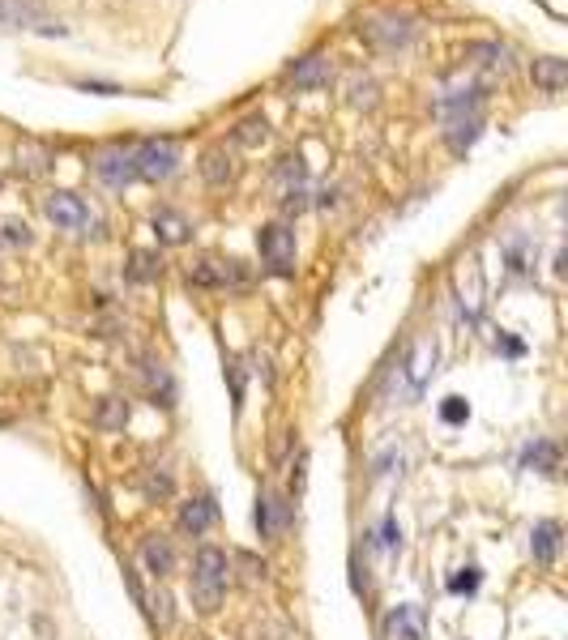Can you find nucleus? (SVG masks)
Masks as SVG:
<instances>
[{
  "label": "nucleus",
  "mask_w": 568,
  "mask_h": 640,
  "mask_svg": "<svg viewBox=\"0 0 568 640\" xmlns=\"http://www.w3.org/2000/svg\"><path fill=\"white\" fill-rule=\"evenodd\" d=\"M257 252L274 274H291L295 269V231L282 227V222H270V227H261V235H257Z\"/></svg>",
  "instance_id": "4"
},
{
  "label": "nucleus",
  "mask_w": 568,
  "mask_h": 640,
  "mask_svg": "<svg viewBox=\"0 0 568 640\" xmlns=\"http://www.w3.org/2000/svg\"><path fill=\"white\" fill-rule=\"evenodd\" d=\"M188 282L193 286H244L248 282V269L240 261H197L193 269H188Z\"/></svg>",
  "instance_id": "10"
},
{
  "label": "nucleus",
  "mask_w": 568,
  "mask_h": 640,
  "mask_svg": "<svg viewBox=\"0 0 568 640\" xmlns=\"http://www.w3.org/2000/svg\"><path fill=\"white\" fill-rule=\"evenodd\" d=\"M201 175H205L210 184H227V180H231V154H227V150H205Z\"/></svg>",
  "instance_id": "20"
},
{
  "label": "nucleus",
  "mask_w": 568,
  "mask_h": 640,
  "mask_svg": "<svg viewBox=\"0 0 568 640\" xmlns=\"http://www.w3.org/2000/svg\"><path fill=\"white\" fill-rule=\"evenodd\" d=\"M364 35L376 43V47H406L415 39V22L410 18H398V13H381V18H368L364 22Z\"/></svg>",
  "instance_id": "9"
},
{
  "label": "nucleus",
  "mask_w": 568,
  "mask_h": 640,
  "mask_svg": "<svg viewBox=\"0 0 568 640\" xmlns=\"http://www.w3.org/2000/svg\"><path fill=\"white\" fill-rule=\"evenodd\" d=\"M159 274H163V261L154 252H133L129 256V278L133 282H154Z\"/></svg>",
  "instance_id": "21"
},
{
  "label": "nucleus",
  "mask_w": 568,
  "mask_h": 640,
  "mask_svg": "<svg viewBox=\"0 0 568 640\" xmlns=\"http://www.w3.org/2000/svg\"><path fill=\"white\" fill-rule=\"evenodd\" d=\"M227 581H231V559L227 551H218V547H201L193 555V598L205 615L218 611V602H223L227 594Z\"/></svg>",
  "instance_id": "1"
},
{
  "label": "nucleus",
  "mask_w": 568,
  "mask_h": 640,
  "mask_svg": "<svg viewBox=\"0 0 568 640\" xmlns=\"http://www.w3.org/2000/svg\"><path fill=\"white\" fill-rule=\"evenodd\" d=\"M94 423H99V427H107V431H116V427H124V423H129V406H124V402H116V397H107V402L99 406V414H94Z\"/></svg>",
  "instance_id": "22"
},
{
  "label": "nucleus",
  "mask_w": 568,
  "mask_h": 640,
  "mask_svg": "<svg viewBox=\"0 0 568 640\" xmlns=\"http://www.w3.org/2000/svg\"><path fill=\"white\" fill-rule=\"evenodd\" d=\"M530 555H534V564H556V555H560V525L556 521H539L530 530Z\"/></svg>",
  "instance_id": "13"
},
{
  "label": "nucleus",
  "mask_w": 568,
  "mask_h": 640,
  "mask_svg": "<svg viewBox=\"0 0 568 640\" xmlns=\"http://www.w3.org/2000/svg\"><path fill=\"white\" fill-rule=\"evenodd\" d=\"M534 82H539L547 94H560L564 90V60H556V56L534 60Z\"/></svg>",
  "instance_id": "18"
},
{
  "label": "nucleus",
  "mask_w": 568,
  "mask_h": 640,
  "mask_svg": "<svg viewBox=\"0 0 568 640\" xmlns=\"http://www.w3.org/2000/svg\"><path fill=\"white\" fill-rule=\"evenodd\" d=\"M43 214L56 231H69V235H94L99 231V214L77 197V192H47L43 197Z\"/></svg>",
  "instance_id": "2"
},
{
  "label": "nucleus",
  "mask_w": 568,
  "mask_h": 640,
  "mask_svg": "<svg viewBox=\"0 0 568 640\" xmlns=\"http://www.w3.org/2000/svg\"><path fill=\"white\" fill-rule=\"evenodd\" d=\"M154 235H159L163 244H188L193 227H188V218H180L176 210H154Z\"/></svg>",
  "instance_id": "17"
},
{
  "label": "nucleus",
  "mask_w": 568,
  "mask_h": 640,
  "mask_svg": "<svg viewBox=\"0 0 568 640\" xmlns=\"http://www.w3.org/2000/svg\"><path fill=\"white\" fill-rule=\"evenodd\" d=\"M282 530H287V504H282L278 495L261 491L257 495V534L261 538H278Z\"/></svg>",
  "instance_id": "12"
},
{
  "label": "nucleus",
  "mask_w": 568,
  "mask_h": 640,
  "mask_svg": "<svg viewBox=\"0 0 568 640\" xmlns=\"http://www.w3.org/2000/svg\"><path fill=\"white\" fill-rule=\"evenodd\" d=\"M479 99H483V82H475V77H457V82H449L445 90H440L436 111L440 116H475Z\"/></svg>",
  "instance_id": "7"
},
{
  "label": "nucleus",
  "mask_w": 568,
  "mask_h": 640,
  "mask_svg": "<svg viewBox=\"0 0 568 640\" xmlns=\"http://www.w3.org/2000/svg\"><path fill=\"white\" fill-rule=\"evenodd\" d=\"M329 77V60L325 56H304V60H295L291 69H287V82H295V86H321Z\"/></svg>",
  "instance_id": "16"
},
{
  "label": "nucleus",
  "mask_w": 568,
  "mask_h": 640,
  "mask_svg": "<svg viewBox=\"0 0 568 640\" xmlns=\"http://www.w3.org/2000/svg\"><path fill=\"white\" fill-rule=\"evenodd\" d=\"M381 632H385V640H423V632H428V615H423V606H415V602L389 606L385 619H381Z\"/></svg>",
  "instance_id": "6"
},
{
  "label": "nucleus",
  "mask_w": 568,
  "mask_h": 640,
  "mask_svg": "<svg viewBox=\"0 0 568 640\" xmlns=\"http://www.w3.org/2000/svg\"><path fill=\"white\" fill-rule=\"evenodd\" d=\"M0 26H13V30H39V35H65L52 13H43L39 5L30 0H0Z\"/></svg>",
  "instance_id": "5"
},
{
  "label": "nucleus",
  "mask_w": 568,
  "mask_h": 640,
  "mask_svg": "<svg viewBox=\"0 0 568 640\" xmlns=\"http://www.w3.org/2000/svg\"><path fill=\"white\" fill-rule=\"evenodd\" d=\"M445 137H449V146H453L457 154H462V150L470 146V141L479 137V116H453V120H449V133H445Z\"/></svg>",
  "instance_id": "19"
},
{
  "label": "nucleus",
  "mask_w": 568,
  "mask_h": 640,
  "mask_svg": "<svg viewBox=\"0 0 568 640\" xmlns=\"http://www.w3.org/2000/svg\"><path fill=\"white\" fill-rule=\"evenodd\" d=\"M141 564H146L150 576H171L176 572V551H171V542L167 538H146L141 542Z\"/></svg>",
  "instance_id": "15"
},
{
  "label": "nucleus",
  "mask_w": 568,
  "mask_h": 640,
  "mask_svg": "<svg viewBox=\"0 0 568 640\" xmlns=\"http://www.w3.org/2000/svg\"><path fill=\"white\" fill-rule=\"evenodd\" d=\"M530 461H539V466H543V474H556V448H551V444L530 448Z\"/></svg>",
  "instance_id": "24"
},
{
  "label": "nucleus",
  "mask_w": 568,
  "mask_h": 640,
  "mask_svg": "<svg viewBox=\"0 0 568 640\" xmlns=\"http://www.w3.org/2000/svg\"><path fill=\"white\" fill-rule=\"evenodd\" d=\"M381 547H385V551H398V547H402V530H398L393 521L381 525Z\"/></svg>",
  "instance_id": "25"
},
{
  "label": "nucleus",
  "mask_w": 568,
  "mask_h": 640,
  "mask_svg": "<svg viewBox=\"0 0 568 640\" xmlns=\"http://www.w3.org/2000/svg\"><path fill=\"white\" fill-rule=\"evenodd\" d=\"M432 367H436V342H432V338H419L415 346H410L406 363H402V384H406V393H419L423 384L432 380Z\"/></svg>",
  "instance_id": "11"
},
{
  "label": "nucleus",
  "mask_w": 568,
  "mask_h": 640,
  "mask_svg": "<svg viewBox=\"0 0 568 640\" xmlns=\"http://www.w3.org/2000/svg\"><path fill=\"white\" fill-rule=\"evenodd\" d=\"M214 517H218V508H214V500L205 495V500H193V504H184L180 508V534H188V538H201L205 530L214 525Z\"/></svg>",
  "instance_id": "14"
},
{
  "label": "nucleus",
  "mask_w": 568,
  "mask_h": 640,
  "mask_svg": "<svg viewBox=\"0 0 568 640\" xmlns=\"http://www.w3.org/2000/svg\"><path fill=\"white\" fill-rule=\"evenodd\" d=\"M5 239H13V244H26V222H22V227H18V222H9V227H5Z\"/></svg>",
  "instance_id": "26"
},
{
  "label": "nucleus",
  "mask_w": 568,
  "mask_h": 640,
  "mask_svg": "<svg viewBox=\"0 0 568 640\" xmlns=\"http://www.w3.org/2000/svg\"><path fill=\"white\" fill-rule=\"evenodd\" d=\"M133 154V175L137 180H150V184H159V180H171V175L180 171V146L176 141H137V146H129Z\"/></svg>",
  "instance_id": "3"
},
{
  "label": "nucleus",
  "mask_w": 568,
  "mask_h": 640,
  "mask_svg": "<svg viewBox=\"0 0 568 640\" xmlns=\"http://www.w3.org/2000/svg\"><path fill=\"white\" fill-rule=\"evenodd\" d=\"M94 175H99L103 184H112V188H129L137 180L129 146H107V150L94 154Z\"/></svg>",
  "instance_id": "8"
},
{
  "label": "nucleus",
  "mask_w": 568,
  "mask_h": 640,
  "mask_svg": "<svg viewBox=\"0 0 568 640\" xmlns=\"http://www.w3.org/2000/svg\"><path fill=\"white\" fill-rule=\"evenodd\" d=\"M265 137H270V124L257 120V116L244 120V124H240V133H235V141H244V146H261Z\"/></svg>",
  "instance_id": "23"
}]
</instances>
